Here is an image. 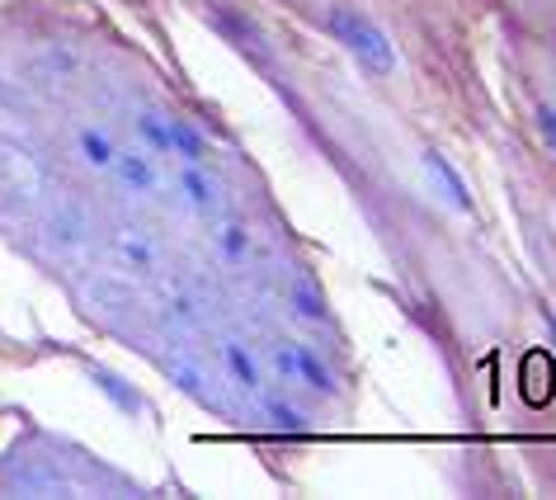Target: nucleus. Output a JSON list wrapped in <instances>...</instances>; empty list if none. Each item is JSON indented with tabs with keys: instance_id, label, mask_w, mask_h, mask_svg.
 I'll use <instances>...</instances> for the list:
<instances>
[{
	"instance_id": "1",
	"label": "nucleus",
	"mask_w": 556,
	"mask_h": 500,
	"mask_svg": "<svg viewBox=\"0 0 556 500\" xmlns=\"http://www.w3.org/2000/svg\"><path fill=\"white\" fill-rule=\"evenodd\" d=\"M330 34L340 38L344 48L354 52L358 62L368 66L372 76H387V72H396V52H392V43H387V34L372 24L368 15H358V10H344V5H336L330 10Z\"/></svg>"
},
{
	"instance_id": "2",
	"label": "nucleus",
	"mask_w": 556,
	"mask_h": 500,
	"mask_svg": "<svg viewBox=\"0 0 556 500\" xmlns=\"http://www.w3.org/2000/svg\"><path fill=\"white\" fill-rule=\"evenodd\" d=\"M288 354H293V373H302V378H307L312 392L336 397V378H330L326 364H321V359H316L312 350H298V345H288Z\"/></svg>"
},
{
	"instance_id": "3",
	"label": "nucleus",
	"mask_w": 556,
	"mask_h": 500,
	"mask_svg": "<svg viewBox=\"0 0 556 500\" xmlns=\"http://www.w3.org/2000/svg\"><path fill=\"white\" fill-rule=\"evenodd\" d=\"M114 165H118V175H123V185H132V189H156V165H151L147 157H132V151H114Z\"/></svg>"
},
{
	"instance_id": "4",
	"label": "nucleus",
	"mask_w": 556,
	"mask_h": 500,
	"mask_svg": "<svg viewBox=\"0 0 556 500\" xmlns=\"http://www.w3.org/2000/svg\"><path fill=\"white\" fill-rule=\"evenodd\" d=\"M425 165L439 175V185H443V193H448V203L453 208H471V199H467V185L457 179V171L448 165V157H439V151H425Z\"/></svg>"
},
{
	"instance_id": "5",
	"label": "nucleus",
	"mask_w": 556,
	"mask_h": 500,
	"mask_svg": "<svg viewBox=\"0 0 556 500\" xmlns=\"http://www.w3.org/2000/svg\"><path fill=\"white\" fill-rule=\"evenodd\" d=\"M179 185H185V199H189L193 208H213V203H217V189H213V179H207L203 171H193V165H189L185 175H179Z\"/></svg>"
},
{
	"instance_id": "6",
	"label": "nucleus",
	"mask_w": 556,
	"mask_h": 500,
	"mask_svg": "<svg viewBox=\"0 0 556 500\" xmlns=\"http://www.w3.org/2000/svg\"><path fill=\"white\" fill-rule=\"evenodd\" d=\"M170 137H175V151H185L189 161H203V157H207L203 133H199V128H189L185 118H175V123H170Z\"/></svg>"
},
{
	"instance_id": "7",
	"label": "nucleus",
	"mask_w": 556,
	"mask_h": 500,
	"mask_svg": "<svg viewBox=\"0 0 556 500\" xmlns=\"http://www.w3.org/2000/svg\"><path fill=\"white\" fill-rule=\"evenodd\" d=\"M80 151H86L90 165H114V142H109L104 133H94V128L80 133Z\"/></svg>"
},
{
	"instance_id": "8",
	"label": "nucleus",
	"mask_w": 556,
	"mask_h": 500,
	"mask_svg": "<svg viewBox=\"0 0 556 500\" xmlns=\"http://www.w3.org/2000/svg\"><path fill=\"white\" fill-rule=\"evenodd\" d=\"M137 128L156 151H175V137H170V123H161V114H142L137 118Z\"/></svg>"
},
{
	"instance_id": "9",
	"label": "nucleus",
	"mask_w": 556,
	"mask_h": 500,
	"mask_svg": "<svg viewBox=\"0 0 556 500\" xmlns=\"http://www.w3.org/2000/svg\"><path fill=\"white\" fill-rule=\"evenodd\" d=\"M227 364H231V373L241 378L245 387H255L260 378H255V364H250V354L241 350V345H227Z\"/></svg>"
},
{
	"instance_id": "10",
	"label": "nucleus",
	"mask_w": 556,
	"mask_h": 500,
	"mask_svg": "<svg viewBox=\"0 0 556 500\" xmlns=\"http://www.w3.org/2000/svg\"><path fill=\"white\" fill-rule=\"evenodd\" d=\"M298 312H302V316H312V322H326V308H321V298H316L307 284L298 288Z\"/></svg>"
},
{
	"instance_id": "11",
	"label": "nucleus",
	"mask_w": 556,
	"mask_h": 500,
	"mask_svg": "<svg viewBox=\"0 0 556 500\" xmlns=\"http://www.w3.org/2000/svg\"><path fill=\"white\" fill-rule=\"evenodd\" d=\"M222 250H227V255H245V250H250L245 227H227V232H222Z\"/></svg>"
},
{
	"instance_id": "12",
	"label": "nucleus",
	"mask_w": 556,
	"mask_h": 500,
	"mask_svg": "<svg viewBox=\"0 0 556 500\" xmlns=\"http://www.w3.org/2000/svg\"><path fill=\"white\" fill-rule=\"evenodd\" d=\"M269 415H274V425H278V429H288V435H298V429H302V421H298V411H293V407H269Z\"/></svg>"
},
{
	"instance_id": "13",
	"label": "nucleus",
	"mask_w": 556,
	"mask_h": 500,
	"mask_svg": "<svg viewBox=\"0 0 556 500\" xmlns=\"http://www.w3.org/2000/svg\"><path fill=\"white\" fill-rule=\"evenodd\" d=\"M123 250H128V260H132L137 270H147V265H151V250H147L142 241H132V236H123Z\"/></svg>"
},
{
	"instance_id": "14",
	"label": "nucleus",
	"mask_w": 556,
	"mask_h": 500,
	"mask_svg": "<svg viewBox=\"0 0 556 500\" xmlns=\"http://www.w3.org/2000/svg\"><path fill=\"white\" fill-rule=\"evenodd\" d=\"M538 128H542V137L556 147V109H538Z\"/></svg>"
}]
</instances>
